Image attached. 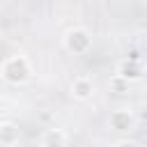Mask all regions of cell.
Here are the masks:
<instances>
[{
  "instance_id": "cell-1",
  "label": "cell",
  "mask_w": 147,
  "mask_h": 147,
  "mask_svg": "<svg viewBox=\"0 0 147 147\" xmlns=\"http://www.w3.org/2000/svg\"><path fill=\"white\" fill-rule=\"evenodd\" d=\"M0 76H2V80H5L7 85L18 87V85H23V83L30 80V76H32V64H30V60H28L23 53L9 55V57L0 64Z\"/></svg>"
},
{
  "instance_id": "cell-2",
  "label": "cell",
  "mask_w": 147,
  "mask_h": 147,
  "mask_svg": "<svg viewBox=\"0 0 147 147\" xmlns=\"http://www.w3.org/2000/svg\"><path fill=\"white\" fill-rule=\"evenodd\" d=\"M62 46L67 53L71 55H85L92 51V32L83 25H74L64 32L62 37Z\"/></svg>"
},
{
  "instance_id": "cell-3",
  "label": "cell",
  "mask_w": 147,
  "mask_h": 147,
  "mask_svg": "<svg viewBox=\"0 0 147 147\" xmlns=\"http://www.w3.org/2000/svg\"><path fill=\"white\" fill-rule=\"evenodd\" d=\"M108 126L117 133H129L136 129V115L131 108H115L108 117Z\"/></svg>"
},
{
  "instance_id": "cell-4",
  "label": "cell",
  "mask_w": 147,
  "mask_h": 147,
  "mask_svg": "<svg viewBox=\"0 0 147 147\" xmlns=\"http://www.w3.org/2000/svg\"><path fill=\"white\" fill-rule=\"evenodd\" d=\"M115 76H119V78H124L126 83H138L140 78H142V64L136 60V57H124L122 62H117V67H115Z\"/></svg>"
},
{
  "instance_id": "cell-5",
  "label": "cell",
  "mask_w": 147,
  "mask_h": 147,
  "mask_svg": "<svg viewBox=\"0 0 147 147\" xmlns=\"http://www.w3.org/2000/svg\"><path fill=\"white\" fill-rule=\"evenodd\" d=\"M69 94H71L76 101H87V99H92V94H94V83H92V78H90V76H76V78L71 80V85H69Z\"/></svg>"
},
{
  "instance_id": "cell-6",
  "label": "cell",
  "mask_w": 147,
  "mask_h": 147,
  "mask_svg": "<svg viewBox=\"0 0 147 147\" xmlns=\"http://www.w3.org/2000/svg\"><path fill=\"white\" fill-rule=\"evenodd\" d=\"M21 140V129L16 122H0V147H14Z\"/></svg>"
},
{
  "instance_id": "cell-7",
  "label": "cell",
  "mask_w": 147,
  "mask_h": 147,
  "mask_svg": "<svg viewBox=\"0 0 147 147\" xmlns=\"http://www.w3.org/2000/svg\"><path fill=\"white\" fill-rule=\"evenodd\" d=\"M67 140H69V138H67V131L53 126V129H46V131L41 133L39 147H67Z\"/></svg>"
},
{
  "instance_id": "cell-8",
  "label": "cell",
  "mask_w": 147,
  "mask_h": 147,
  "mask_svg": "<svg viewBox=\"0 0 147 147\" xmlns=\"http://www.w3.org/2000/svg\"><path fill=\"white\" fill-rule=\"evenodd\" d=\"M108 87H110V92H115V94H126V92L131 90V83H126V80L119 78V76H113V78L108 80Z\"/></svg>"
},
{
  "instance_id": "cell-9",
  "label": "cell",
  "mask_w": 147,
  "mask_h": 147,
  "mask_svg": "<svg viewBox=\"0 0 147 147\" xmlns=\"http://www.w3.org/2000/svg\"><path fill=\"white\" fill-rule=\"evenodd\" d=\"M113 147H140L136 140H129V138H122V140H117Z\"/></svg>"
}]
</instances>
